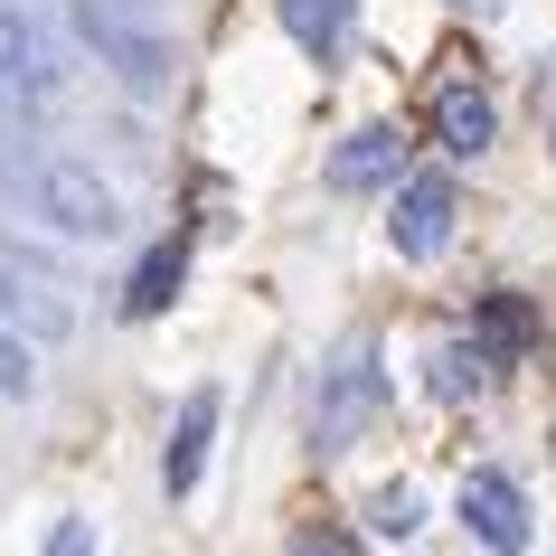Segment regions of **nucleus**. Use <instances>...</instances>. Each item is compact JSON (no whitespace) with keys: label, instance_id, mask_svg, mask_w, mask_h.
Instances as JSON below:
<instances>
[{"label":"nucleus","instance_id":"13","mask_svg":"<svg viewBox=\"0 0 556 556\" xmlns=\"http://www.w3.org/2000/svg\"><path fill=\"white\" fill-rule=\"evenodd\" d=\"M471 340H481V350H491L500 368H509V358H528V350H538V312H528L519 293H491V302H481V321H471Z\"/></svg>","mask_w":556,"mask_h":556},{"label":"nucleus","instance_id":"11","mask_svg":"<svg viewBox=\"0 0 556 556\" xmlns=\"http://www.w3.org/2000/svg\"><path fill=\"white\" fill-rule=\"evenodd\" d=\"M179 274H189V236H161V245L132 264V283H123V321H151V312H170V302H179Z\"/></svg>","mask_w":556,"mask_h":556},{"label":"nucleus","instance_id":"10","mask_svg":"<svg viewBox=\"0 0 556 556\" xmlns=\"http://www.w3.org/2000/svg\"><path fill=\"white\" fill-rule=\"evenodd\" d=\"M274 20H283V38H293L302 58H340L350 48V29H358V0H274Z\"/></svg>","mask_w":556,"mask_h":556},{"label":"nucleus","instance_id":"19","mask_svg":"<svg viewBox=\"0 0 556 556\" xmlns=\"http://www.w3.org/2000/svg\"><path fill=\"white\" fill-rule=\"evenodd\" d=\"M538 123H547V142H556V48L538 58Z\"/></svg>","mask_w":556,"mask_h":556},{"label":"nucleus","instance_id":"15","mask_svg":"<svg viewBox=\"0 0 556 556\" xmlns=\"http://www.w3.org/2000/svg\"><path fill=\"white\" fill-rule=\"evenodd\" d=\"M368 528H378V538H415V528H425V500H415L406 481H387V491H368Z\"/></svg>","mask_w":556,"mask_h":556},{"label":"nucleus","instance_id":"2","mask_svg":"<svg viewBox=\"0 0 556 556\" xmlns=\"http://www.w3.org/2000/svg\"><path fill=\"white\" fill-rule=\"evenodd\" d=\"M387 415V368H378V340L350 330L340 350H330L321 387H312V453H350L368 425Z\"/></svg>","mask_w":556,"mask_h":556},{"label":"nucleus","instance_id":"6","mask_svg":"<svg viewBox=\"0 0 556 556\" xmlns=\"http://www.w3.org/2000/svg\"><path fill=\"white\" fill-rule=\"evenodd\" d=\"M453 509H463V528H471L491 556H528V538H538V519H528V491L509 481V471H491V463L463 471V500H453Z\"/></svg>","mask_w":556,"mask_h":556},{"label":"nucleus","instance_id":"7","mask_svg":"<svg viewBox=\"0 0 556 556\" xmlns=\"http://www.w3.org/2000/svg\"><path fill=\"white\" fill-rule=\"evenodd\" d=\"M387 179H406V132L396 123H358L330 142V189L358 199V189H387Z\"/></svg>","mask_w":556,"mask_h":556},{"label":"nucleus","instance_id":"3","mask_svg":"<svg viewBox=\"0 0 556 556\" xmlns=\"http://www.w3.org/2000/svg\"><path fill=\"white\" fill-rule=\"evenodd\" d=\"M66 10H76L86 48H94L104 66H114V76H123L132 94H161V86H170V48H161V38L142 29V10H114V0H66Z\"/></svg>","mask_w":556,"mask_h":556},{"label":"nucleus","instance_id":"16","mask_svg":"<svg viewBox=\"0 0 556 556\" xmlns=\"http://www.w3.org/2000/svg\"><path fill=\"white\" fill-rule=\"evenodd\" d=\"M38 387V368H29V340H10V330H0V406H10V396H29Z\"/></svg>","mask_w":556,"mask_h":556},{"label":"nucleus","instance_id":"18","mask_svg":"<svg viewBox=\"0 0 556 556\" xmlns=\"http://www.w3.org/2000/svg\"><path fill=\"white\" fill-rule=\"evenodd\" d=\"M293 556H358V547L340 538V528H302V538H293Z\"/></svg>","mask_w":556,"mask_h":556},{"label":"nucleus","instance_id":"9","mask_svg":"<svg viewBox=\"0 0 556 556\" xmlns=\"http://www.w3.org/2000/svg\"><path fill=\"white\" fill-rule=\"evenodd\" d=\"M207 443H217V387H199V396H179V425H170V453H161V491L189 500L207 471Z\"/></svg>","mask_w":556,"mask_h":556},{"label":"nucleus","instance_id":"1","mask_svg":"<svg viewBox=\"0 0 556 556\" xmlns=\"http://www.w3.org/2000/svg\"><path fill=\"white\" fill-rule=\"evenodd\" d=\"M0 189H10V199L29 207L38 227L76 236V245H104V236L123 227V199H114V179H94L86 161H29V151H20V161L0 170Z\"/></svg>","mask_w":556,"mask_h":556},{"label":"nucleus","instance_id":"5","mask_svg":"<svg viewBox=\"0 0 556 556\" xmlns=\"http://www.w3.org/2000/svg\"><path fill=\"white\" fill-rule=\"evenodd\" d=\"M453 217H463V189L443 170H415V179H396V217H387V245L406 264H434L443 245H453Z\"/></svg>","mask_w":556,"mask_h":556},{"label":"nucleus","instance_id":"8","mask_svg":"<svg viewBox=\"0 0 556 556\" xmlns=\"http://www.w3.org/2000/svg\"><path fill=\"white\" fill-rule=\"evenodd\" d=\"M425 114H434V142L453 151V161H481V151L500 142V104H491L481 86H471V76H443Z\"/></svg>","mask_w":556,"mask_h":556},{"label":"nucleus","instance_id":"4","mask_svg":"<svg viewBox=\"0 0 556 556\" xmlns=\"http://www.w3.org/2000/svg\"><path fill=\"white\" fill-rule=\"evenodd\" d=\"M66 86V58L58 38L38 29L20 0H0V104H20V114H38V104H58Z\"/></svg>","mask_w":556,"mask_h":556},{"label":"nucleus","instance_id":"12","mask_svg":"<svg viewBox=\"0 0 556 556\" xmlns=\"http://www.w3.org/2000/svg\"><path fill=\"white\" fill-rule=\"evenodd\" d=\"M491 368L500 358L481 350V340H434V350H425V387H434L443 406H471V396L491 387Z\"/></svg>","mask_w":556,"mask_h":556},{"label":"nucleus","instance_id":"14","mask_svg":"<svg viewBox=\"0 0 556 556\" xmlns=\"http://www.w3.org/2000/svg\"><path fill=\"white\" fill-rule=\"evenodd\" d=\"M0 330H38V340H58V330H66V302L38 293V283H20V274H0Z\"/></svg>","mask_w":556,"mask_h":556},{"label":"nucleus","instance_id":"17","mask_svg":"<svg viewBox=\"0 0 556 556\" xmlns=\"http://www.w3.org/2000/svg\"><path fill=\"white\" fill-rule=\"evenodd\" d=\"M48 556H94V528L86 519H58V528H48Z\"/></svg>","mask_w":556,"mask_h":556},{"label":"nucleus","instance_id":"20","mask_svg":"<svg viewBox=\"0 0 556 556\" xmlns=\"http://www.w3.org/2000/svg\"><path fill=\"white\" fill-rule=\"evenodd\" d=\"M453 10H471V20H491V10H500V0H453Z\"/></svg>","mask_w":556,"mask_h":556}]
</instances>
